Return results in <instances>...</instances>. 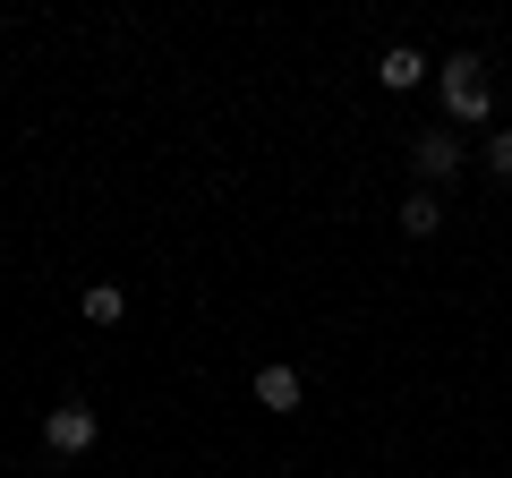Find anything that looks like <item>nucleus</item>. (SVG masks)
<instances>
[{
    "label": "nucleus",
    "instance_id": "f257e3e1",
    "mask_svg": "<svg viewBox=\"0 0 512 478\" xmlns=\"http://www.w3.org/2000/svg\"><path fill=\"white\" fill-rule=\"evenodd\" d=\"M444 111H453V120H487V111H495L487 60H478V52H453V60H444Z\"/></svg>",
    "mask_w": 512,
    "mask_h": 478
},
{
    "label": "nucleus",
    "instance_id": "f03ea898",
    "mask_svg": "<svg viewBox=\"0 0 512 478\" xmlns=\"http://www.w3.org/2000/svg\"><path fill=\"white\" fill-rule=\"evenodd\" d=\"M94 436H103V419H94L86 402H60V410H43V444H52L60 461H77V453H94Z\"/></svg>",
    "mask_w": 512,
    "mask_h": 478
},
{
    "label": "nucleus",
    "instance_id": "7ed1b4c3",
    "mask_svg": "<svg viewBox=\"0 0 512 478\" xmlns=\"http://www.w3.org/2000/svg\"><path fill=\"white\" fill-rule=\"evenodd\" d=\"M410 171H419V188L453 180L461 171V137H419V146H410Z\"/></svg>",
    "mask_w": 512,
    "mask_h": 478
},
{
    "label": "nucleus",
    "instance_id": "20e7f679",
    "mask_svg": "<svg viewBox=\"0 0 512 478\" xmlns=\"http://www.w3.org/2000/svg\"><path fill=\"white\" fill-rule=\"evenodd\" d=\"M376 77H384V86H393V94H410V86H419V77H427V60L410 52V43H393V52L376 60Z\"/></svg>",
    "mask_w": 512,
    "mask_h": 478
},
{
    "label": "nucleus",
    "instance_id": "39448f33",
    "mask_svg": "<svg viewBox=\"0 0 512 478\" xmlns=\"http://www.w3.org/2000/svg\"><path fill=\"white\" fill-rule=\"evenodd\" d=\"M256 402L265 410H299V368H256Z\"/></svg>",
    "mask_w": 512,
    "mask_h": 478
},
{
    "label": "nucleus",
    "instance_id": "423d86ee",
    "mask_svg": "<svg viewBox=\"0 0 512 478\" xmlns=\"http://www.w3.org/2000/svg\"><path fill=\"white\" fill-rule=\"evenodd\" d=\"M120 316H128L120 282H86V325H120Z\"/></svg>",
    "mask_w": 512,
    "mask_h": 478
},
{
    "label": "nucleus",
    "instance_id": "0eeeda50",
    "mask_svg": "<svg viewBox=\"0 0 512 478\" xmlns=\"http://www.w3.org/2000/svg\"><path fill=\"white\" fill-rule=\"evenodd\" d=\"M436 222H444L436 188H419V197H402V231H410V239H427V231H436Z\"/></svg>",
    "mask_w": 512,
    "mask_h": 478
},
{
    "label": "nucleus",
    "instance_id": "6e6552de",
    "mask_svg": "<svg viewBox=\"0 0 512 478\" xmlns=\"http://www.w3.org/2000/svg\"><path fill=\"white\" fill-rule=\"evenodd\" d=\"M487 163H495V180H512V129L487 137Z\"/></svg>",
    "mask_w": 512,
    "mask_h": 478
}]
</instances>
